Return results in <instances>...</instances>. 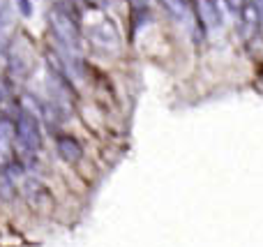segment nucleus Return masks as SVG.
Returning <instances> with one entry per match:
<instances>
[{
	"label": "nucleus",
	"mask_w": 263,
	"mask_h": 247,
	"mask_svg": "<svg viewBox=\"0 0 263 247\" xmlns=\"http://www.w3.org/2000/svg\"><path fill=\"white\" fill-rule=\"evenodd\" d=\"M58 153L65 162H69V164H74V162L81 160V146H79V141L72 139V137L58 139Z\"/></svg>",
	"instance_id": "3"
},
{
	"label": "nucleus",
	"mask_w": 263,
	"mask_h": 247,
	"mask_svg": "<svg viewBox=\"0 0 263 247\" xmlns=\"http://www.w3.org/2000/svg\"><path fill=\"white\" fill-rule=\"evenodd\" d=\"M26 199L37 213H49L51 208H53V197H51V192L42 183H35V180H30V183L26 185Z\"/></svg>",
	"instance_id": "1"
},
{
	"label": "nucleus",
	"mask_w": 263,
	"mask_h": 247,
	"mask_svg": "<svg viewBox=\"0 0 263 247\" xmlns=\"http://www.w3.org/2000/svg\"><path fill=\"white\" fill-rule=\"evenodd\" d=\"M18 132H21V141L28 150H37V148H40L42 139H40V129H37L35 120H30V118L21 120V129H18Z\"/></svg>",
	"instance_id": "2"
}]
</instances>
